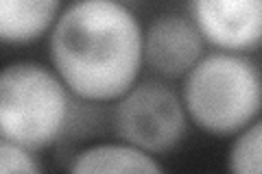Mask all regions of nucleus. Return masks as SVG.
I'll list each match as a JSON object with an SVG mask.
<instances>
[{
  "label": "nucleus",
  "mask_w": 262,
  "mask_h": 174,
  "mask_svg": "<svg viewBox=\"0 0 262 174\" xmlns=\"http://www.w3.org/2000/svg\"><path fill=\"white\" fill-rule=\"evenodd\" d=\"M66 174H168L160 157L120 139L94 142L72 155Z\"/></svg>",
  "instance_id": "obj_7"
},
{
  "label": "nucleus",
  "mask_w": 262,
  "mask_h": 174,
  "mask_svg": "<svg viewBox=\"0 0 262 174\" xmlns=\"http://www.w3.org/2000/svg\"><path fill=\"white\" fill-rule=\"evenodd\" d=\"M0 174H46V170L37 153L0 142Z\"/></svg>",
  "instance_id": "obj_10"
},
{
  "label": "nucleus",
  "mask_w": 262,
  "mask_h": 174,
  "mask_svg": "<svg viewBox=\"0 0 262 174\" xmlns=\"http://www.w3.org/2000/svg\"><path fill=\"white\" fill-rule=\"evenodd\" d=\"M188 120L212 137H234L262 115V68L247 55L210 51L179 81Z\"/></svg>",
  "instance_id": "obj_3"
},
{
  "label": "nucleus",
  "mask_w": 262,
  "mask_h": 174,
  "mask_svg": "<svg viewBox=\"0 0 262 174\" xmlns=\"http://www.w3.org/2000/svg\"><path fill=\"white\" fill-rule=\"evenodd\" d=\"M210 53L188 11H160L144 24V70L155 79L182 81Z\"/></svg>",
  "instance_id": "obj_5"
},
{
  "label": "nucleus",
  "mask_w": 262,
  "mask_h": 174,
  "mask_svg": "<svg viewBox=\"0 0 262 174\" xmlns=\"http://www.w3.org/2000/svg\"><path fill=\"white\" fill-rule=\"evenodd\" d=\"M227 174H262V115L232 137L227 148Z\"/></svg>",
  "instance_id": "obj_9"
},
{
  "label": "nucleus",
  "mask_w": 262,
  "mask_h": 174,
  "mask_svg": "<svg viewBox=\"0 0 262 174\" xmlns=\"http://www.w3.org/2000/svg\"><path fill=\"white\" fill-rule=\"evenodd\" d=\"M77 98L51 65L18 59L0 74V135L33 153L57 146L77 122Z\"/></svg>",
  "instance_id": "obj_2"
},
{
  "label": "nucleus",
  "mask_w": 262,
  "mask_h": 174,
  "mask_svg": "<svg viewBox=\"0 0 262 174\" xmlns=\"http://www.w3.org/2000/svg\"><path fill=\"white\" fill-rule=\"evenodd\" d=\"M48 65L83 105H114L140 83L144 22L116 0L63 7L48 35Z\"/></svg>",
  "instance_id": "obj_1"
},
{
  "label": "nucleus",
  "mask_w": 262,
  "mask_h": 174,
  "mask_svg": "<svg viewBox=\"0 0 262 174\" xmlns=\"http://www.w3.org/2000/svg\"><path fill=\"white\" fill-rule=\"evenodd\" d=\"M59 0H3L0 39L7 46H29L48 37L63 11Z\"/></svg>",
  "instance_id": "obj_8"
},
{
  "label": "nucleus",
  "mask_w": 262,
  "mask_h": 174,
  "mask_svg": "<svg viewBox=\"0 0 262 174\" xmlns=\"http://www.w3.org/2000/svg\"><path fill=\"white\" fill-rule=\"evenodd\" d=\"M186 11L210 51L251 57L262 48V0H194Z\"/></svg>",
  "instance_id": "obj_6"
},
{
  "label": "nucleus",
  "mask_w": 262,
  "mask_h": 174,
  "mask_svg": "<svg viewBox=\"0 0 262 174\" xmlns=\"http://www.w3.org/2000/svg\"><path fill=\"white\" fill-rule=\"evenodd\" d=\"M188 113L179 87L162 79H140L112 105L114 137L155 157L177 151L188 135Z\"/></svg>",
  "instance_id": "obj_4"
}]
</instances>
